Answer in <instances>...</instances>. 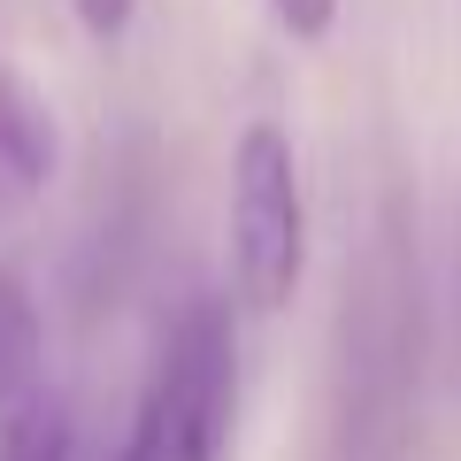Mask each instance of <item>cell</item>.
<instances>
[{
  "mask_svg": "<svg viewBox=\"0 0 461 461\" xmlns=\"http://www.w3.org/2000/svg\"><path fill=\"white\" fill-rule=\"evenodd\" d=\"M69 16H77V32L93 39V47H115V39L131 32L139 0H69Z\"/></svg>",
  "mask_w": 461,
  "mask_h": 461,
  "instance_id": "obj_7",
  "label": "cell"
},
{
  "mask_svg": "<svg viewBox=\"0 0 461 461\" xmlns=\"http://www.w3.org/2000/svg\"><path fill=\"white\" fill-rule=\"evenodd\" d=\"M54 162H62L54 108L32 93V77H16L0 62V230L54 185Z\"/></svg>",
  "mask_w": 461,
  "mask_h": 461,
  "instance_id": "obj_3",
  "label": "cell"
},
{
  "mask_svg": "<svg viewBox=\"0 0 461 461\" xmlns=\"http://www.w3.org/2000/svg\"><path fill=\"white\" fill-rule=\"evenodd\" d=\"M0 461H69V423L54 408V393L39 408H23L16 423H0Z\"/></svg>",
  "mask_w": 461,
  "mask_h": 461,
  "instance_id": "obj_5",
  "label": "cell"
},
{
  "mask_svg": "<svg viewBox=\"0 0 461 461\" xmlns=\"http://www.w3.org/2000/svg\"><path fill=\"white\" fill-rule=\"evenodd\" d=\"M269 8V23H277L293 47H323L330 32H339V8L346 0H262Z\"/></svg>",
  "mask_w": 461,
  "mask_h": 461,
  "instance_id": "obj_6",
  "label": "cell"
},
{
  "mask_svg": "<svg viewBox=\"0 0 461 461\" xmlns=\"http://www.w3.org/2000/svg\"><path fill=\"white\" fill-rule=\"evenodd\" d=\"M223 269H230V308L247 315H285L308 277V185H300V147L277 115H254L230 139Z\"/></svg>",
  "mask_w": 461,
  "mask_h": 461,
  "instance_id": "obj_2",
  "label": "cell"
},
{
  "mask_svg": "<svg viewBox=\"0 0 461 461\" xmlns=\"http://www.w3.org/2000/svg\"><path fill=\"white\" fill-rule=\"evenodd\" d=\"M39 400H47V323L23 269L0 262V423H16Z\"/></svg>",
  "mask_w": 461,
  "mask_h": 461,
  "instance_id": "obj_4",
  "label": "cell"
},
{
  "mask_svg": "<svg viewBox=\"0 0 461 461\" xmlns=\"http://www.w3.org/2000/svg\"><path fill=\"white\" fill-rule=\"evenodd\" d=\"M230 408H239V308L215 293H193L154 339L115 461H223Z\"/></svg>",
  "mask_w": 461,
  "mask_h": 461,
  "instance_id": "obj_1",
  "label": "cell"
}]
</instances>
